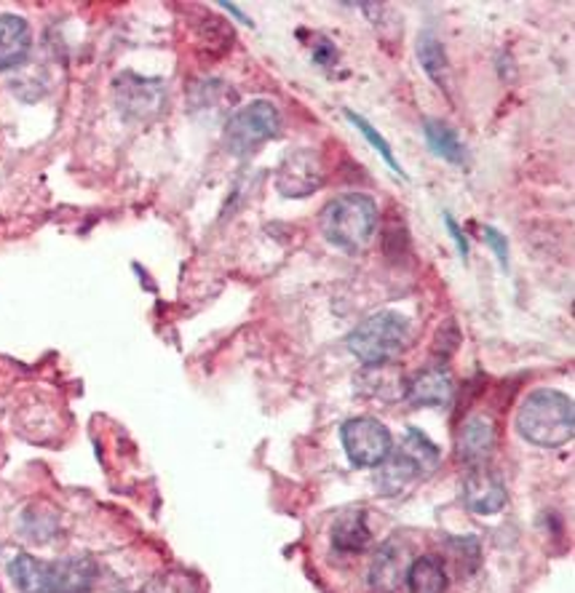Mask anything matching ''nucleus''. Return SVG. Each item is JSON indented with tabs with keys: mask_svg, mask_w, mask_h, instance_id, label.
I'll use <instances>...</instances> for the list:
<instances>
[{
	"mask_svg": "<svg viewBox=\"0 0 575 593\" xmlns=\"http://www.w3.org/2000/svg\"><path fill=\"white\" fill-rule=\"evenodd\" d=\"M517 430L527 444L560 449L575 436V410L571 395L554 388H538L523 401L517 412Z\"/></svg>",
	"mask_w": 575,
	"mask_h": 593,
	"instance_id": "obj_1",
	"label": "nucleus"
},
{
	"mask_svg": "<svg viewBox=\"0 0 575 593\" xmlns=\"http://www.w3.org/2000/svg\"><path fill=\"white\" fill-rule=\"evenodd\" d=\"M412 337L410 321L397 310H377L349 334V351L364 367H388L407 351Z\"/></svg>",
	"mask_w": 575,
	"mask_h": 593,
	"instance_id": "obj_2",
	"label": "nucleus"
},
{
	"mask_svg": "<svg viewBox=\"0 0 575 593\" xmlns=\"http://www.w3.org/2000/svg\"><path fill=\"white\" fill-rule=\"evenodd\" d=\"M321 230L332 247L356 254L373 241L377 230V203L364 193H343L327 203Z\"/></svg>",
	"mask_w": 575,
	"mask_h": 593,
	"instance_id": "obj_3",
	"label": "nucleus"
},
{
	"mask_svg": "<svg viewBox=\"0 0 575 593\" xmlns=\"http://www.w3.org/2000/svg\"><path fill=\"white\" fill-rule=\"evenodd\" d=\"M436 465H439V449L431 444L429 436L421 430L410 428L397 452H391L377 465L375 484L383 495H399L415 478H425L429 473H434Z\"/></svg>",
	"mask_w": 575,
	"mask_h": 593,
	"instance_id": "obj_4",
	"label": "nucleus"
},
{
	"mask_svg": "<svg viewBox=\"0 0 575 593\" xmlns=\"http://www.w3.org/2000/svg\"><path fill=\"white\" fill-rule=\"evenodd\" d=\"M281 134V112L273 102L255 99L247 107L233 112L225 126V147L227 153L251 155L260 150L268 140H275Z\"/></svg>",
	"mask_w": 575,
	"mask_h": 593,
	"instance_id": "obj_5",
	"label": "nucleus"
},
{
	"mask_svg": "<svg viewBox=\"0 0 575 593\" xmlns=\"http://www.w3.org/2000/svg\"><path fill=\"white\" fill-rule=\"evenodd\" d=\"M343 449L356 469H377L391 454V430L375 417H353L340 430Z\"/></svg>",
	"mask_w": 575,
	"mask_h": 593,
	"instance_id": "obj_6",
	"label": "nucleus"
},
{
	"mask_svg": "<svg viewBox=\"0 0 575 593\" xmlns=\"http://www.w3.org/2000/svg\"><path fill=\"white\" fill-rule=\"evenodd\" d=\"M327 179V166L319 150L297 147L284 155L275 171V188L284 198H308L321 190Z\"/></svg>",
	"mask_w": 575,
	"mask_h": 593,
	"instance_id": "obj_7",
	"label": "nucleus"
},
{
	"mask_svg": "<svg viewBox=\"0 0 575 593\" xmlns=\"http://www.w3.org/2000/svg\"><path fill=\"white\" fill-rule=\"evenodd\" d=\"M116 105L129 121H151L166 105V88L159 78L124 73L116 78Z\"/></svg>",
	"mask_w": 575,
	"mask_h": 593,
	"instance_id": "obj_8",
	"label": "nucleus"
},
{
	"mask_svg": "<svg viewBox=\"0 0 575 593\" xmlns=\"http://www.w3.org/2000/svg\"><path fill=\"white\" fill-rule=\"evenodd\" d=\"M463 502L471 513L493 517L506 506V487L503 478L488 465H474L463 478Z\"/></svg>",
	"mask_w": 575,
	"mask_h": 593,
	"instance_id": "obj_9",
	"label": "nucleus"
},
{
	"mask_svg": "<svg viewBox=\"0 0 575 593\" xmlns=\"http://www.w3.org/2000/svg\"><path fill=\"white\" fill-rule=\"evenodd\" d=\"M407 569H410V554L397 541L380 545L377 556L369 565V589L377 593H397L404 583Z\"/></svg>",
	"mask_w": 575,
	"mask_h": 593,
	"instance_id": "obj_10",
	"label": "nucleus"
},
{
	"mask_svg": "<svg viewBox=\"0 0 575 593\" xmlns=\"http://www.w3.org/2000/svg\"><path fill=\"white\" fill-rule=\"evenodd\" d=\"M495 449V423L488 415H474L460 425L458 458L471 465H482Z\"/></svg>",
	"mask_w": 575,
	"mask_h": 593,
	"instance_id": "obj_11",
	"label": "nucleus"
},
{
	"mask_svg": "<svg viewBox=\"0 0 575 593\" xmlns=\"http://www.w3.org/2000/svg\"><path fill=\"white\" fill-rule=\"evenodd\" d=\"M404 399L412 406H442L453 399V380L445 369H423L407 382Z\"/></svg>",
	"mask_w": 575,
	"mask_h": 593,
	"instance_id": "obj_12",
	"label": "nucleus"
},
{
	"mask_svg": "<svg viewBox=\"0 0 575 593\" xmlns=\"http://www.w3.org/2000/svg\"><path fill=\"white\" fill-rule=\"evenodd\" d=\"M30 46V27L22 16L3 14L0 16V70H14L20 68L27 59Z\"/></svg>",
	"mask_w": 575,
	"mask_h": 593,
	"instance_id": "obj_13",
	"label": "nucleus"
},
{
	"mask_svg": "<svg viewBox=\"0 0 575 593\" xmlns=\"http://www.w3.org/2000/svg\"><path fill=\"white\" fill-rule=\"evenodd\" d=\"M9 572L20 593H57V578H54V565L49 561L20 554L11 561Z\"/></svg>",
	"mask_w": 575,
	"mask_h": 593,
	"instance_id": "obj_14",
	"label": "nucleus"
},
{
	"mask_svg": "<svg viewBox=\"0 0 575 593\" xmlns=\"http://www.w3.org/2000/svg\"><path fill=\"white\" fill-rule=\"evenodd\" d=\"M332 545L340 554H362L369 545V526L364 511H345L340 513L332 526Z\"/></svg>",
	"mask_w": 575,
	"mask_h": 593,
	"instance_id": "obj_15",
	"label": "nucleus"
},
{
	"mask_svg": "<svg viewBox=\"0 0 575 593\" xmlns=\"http://www.w3.org/2000/svg\"><path fill=\"white\" fill-rule=\"evenodd\" d=\"M407 589L410 593H445L447 572L439 556H418L407 569Z\"/></svg>",
	"mask_w": 575,
	"mask_h": 593,
	"instance_id": "obj_16",
	"label": "nucleus"
},
{
	"mask_svg": "<svg viewBox=\"0 0 575 593\" xmlns=\"http://www.w3.org/2000/svg\"><path fill=\"white\" fill-rule=\"evenodd\" d=\"M97 567L89 556L54 561V578H57V593H83L92 589Z\"/></svg>",
	"mask_w": 575,
	"mask_h": 593,
	"instance_id": "obj_17",
	"label": "nucleus"
},
{
	"mask_svg": "<svg viewBox=\"0 0 575 593\" xmlns=\"http://www.w3.org/2000/svg\"><path fill=\"white\" fill-rule=\"evenodd\" d=\"M423 134H425V142H429L431 153L439 155V158L447 161V164H455V166L463 164L466 147H463V142H460L458 131L450 129V126L442 121H425Z\"/></svg>",
	"mask_w": 575,
	"mask_h": 593,
	"instance_id": "obj_18",
	"label": "nucleus"
},
{
	"mask_svg": "<svg viewBox=\"0 0 575 593\" xmlns=\"http://www.w3.org/2000/svg\"><path fill=\"white\" fill-rule=\"evenodd\" d=\"M418 59H421L423 70L434 78L436 86H447L450 81V64H447L445 46L434 38V35L425 33L421 40H418Z\"/></svg>",
	"mask_w": 575,
	"mask_h": 593,
	"instance_id": "obj_19",
	"label": "nucleus"
},
{
	"mask_svg": "<svg viewBox=\"0 0 575 593\" xmlns=\"http://www.w3.org/2000/svg\"><path fill=\"white\" fill-rule=\"evenodd\" d=\"M201 583L188 569H166L148 580L145 593H199Z\"/></svg>",
	"mask_w": 575,
	"mask_h": 593,
	"instance_id": "obj_20",
	"label": "nucleus"
},
{
	"mask_svg": "<svg viewBox=\"0 0 575 593\" xmlns=\"http://www.w3.org/2000/svg\"><path fill=\"white\" fill-rule=\"evenodd\" d=\"M345 116H349V121H351L353 126H356V129L362 131L364 137H367V142H369V145H373V147L377 150V153H380V158L386 161V164H388V169H391V171H397V174H404V171H401V166L397 164V158H394V150H391V145H388V142L383 140L380 134H377V131L373 129V126H369L367 118L356 116V112H353V110H345Z\"/></svg>",
	"mask_w": 575,
	"mask_h": 593,
	"instance_id": "obj_21",
	"label": "nucleus"
},
{
	"mask_svg": "<svg viewBox=\"0 0 575 593\" xmlns=\"http://www.w3.org/2000/svg\"><path fill=\"white\" fill-rule=\"evenodd\" d=\"M484 244L493 249V254L498 257L501 268L506 271V268H508V241H506V236H501L495 227H484Z\"/></svg>",
	"mask_w": 575,
	"mask_h": 593,
	"instance_id": "obj_22",
	"label": "nucleus"
},
{
	"mask_svg": "<svg viewBox=\"0 0 575 593\" xmlns=\"http://www.w3.org/2000/svg\"><path fill=\"white\" fill-rule=\"evenodd\" d=\"M445 225H447V233H450V236L455 238V244H458L460 257H463V260H469V241H466L463 230H460L458 223H455L450 214H445Z\"/></svg>",
	"mask_w": 575,
	"mask_h": 593,
	"instance_id": "obj_23",
	"label": "nucleus"
}]
</instances>
